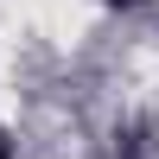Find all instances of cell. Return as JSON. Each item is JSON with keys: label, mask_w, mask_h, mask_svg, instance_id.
Here are the masks:
<instances>
[{"label": "cell", "mask_w": 159, "mask_h": 159, "mask_svg": "<svg viewBox=\"0 0 159 159\" xmlns=\"http://www.w3.org/2000/svg\"><path fill=\"white\" fill-rule=\"evenodd\" d=\"M108 7H140V0H108Z\"/></svg>", "instance_id": "obj_1"}]
</instances>
